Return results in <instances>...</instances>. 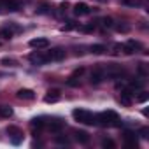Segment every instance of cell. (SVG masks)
<instances>
[{"label":"cell","mask_w":149,"mask_h":149,"mask_svg":"<svg viewBox=\"0 0 149 149\" xmlns=\"http://www.w3.org/2000/svg\"><path fill=\"white\" fill-rule=\"evenodd\" d=\"M28 60H30L33 65H44V63H47V56H46V53H40V51L32 53V54L28 56Z\"/></svg>","instance_id":"cell-10"},{"label":"cell","mask_w":149,"mask_h":149,"mask_svg":"<svg viewBox=\"0 0 149 149\" xmlns=\"http://www.w3.org/2000/svg\"><path fill=\"white\" fill-rule=\"evenodd\" d=\"M100 2H107V0H100Z\"/></svg>","instance_id":"cell-36"},{"label":"cell","mask_w":149,"mask_h":149,"mask_svg":"<svg viewBox=\"0 0 149 149\" xmlns=\"http://www.w3.org/2000/svg\"><path fill=\"white\" fill-rule=\"evenodd\" d=\"M47 128H49L51 133H60V132L63 130V121H60V119H53V121L47 123Z\"/></svg>","instance_id":"cell-16"},{"label":"cell","mask_w":149,"mask_h":149,"mask_svg":"<svg viewBox=\"0 0 149 149\" xmlns=\"http://www.w3.org/2000/svg\"><path fill=\"white\" fill-rule=\"evenodd\" d=\"M2 63H4V65H11V67H14V65H16V60H11V58H2Z\"/></svg>","instance_id":"cell-30"},{"label":"cell","mask_w":149,"mask_h":149,"mask_svg":"<svg viewBox=\"0 0 149 149\" xmlns=\"http://www.w3.org/2000/svg\"><path fill=\"white\" fill-rule=\"evenodd\" d=\"M95 28H97V25H95V23H90V25H86V26H83L81 30H83V32H93Z\"/></svg>","instance_id":"cell-29"},{"label":"cell","mask_w":149,"mask_h":149,"mask_svg":"<svg viewBox=\"0 0 149 149\" xmlns=\"http://www.w3.org/2000/svg\"><path fill=\"white\" fill-rule=\"evenodd\" d=\"M104 79H105V74H104V68H102V67H97V68L91 72V76H90V83H91V84H100Z\"/></svg>","instance_id":"cell-9"},{"label":"cell","mask_w":149,"mask_h":149,"mask_svg":"<svg viewBox=\"0 0 149 149\" xmlns=\"http://www.w3.org/2000/svg\"><path fill=\"white\" fill-rule=\"evenodd\" d=\"M46 56H47V61H61V60H65L67 51L63 47H53L51 51L46 53Z\"/></svg>","instance_id":"cell-5"},{"label":"cell","mask_w":149,"mask_h":149,"mask_svg":"<svg viewBox=\"0 0 149 149\" xmlns=\"http://www.w3.org/2000/svg\"><path fill=\"white\" fill-rule=\"evenodd\" d=\"M30 125H32V128H33V130H40V128H44V126H46V121H44V118H33Z\"/></svg>","instance_id":"cell-21"},{"label":"cell","mask_w":149,"mask_h":149,"mask_svg":"<svg viewBox=\"0 0 149 149\" xmlns=\"http://www.w3.org/2000/svg\"><path fill=\"white\" fill-rule=\"evenodd\" d=\"M28 44H30V47H37V49H40V47H47V46H49V40L44 39V37H40V39H32Z\"/></svg>","instance_id":"cell-17"},{"label":"cell","mask_w":149,"mask_h":149,"mask_svg":"<svg viewBox=\"0 0 149 149\" xmlns=\"http://www.w3.org/2000/svg\"><path fill=\"white\" fill-rule=\"evenodd\" d=\"M67 7H68V4H67V2H63V4H61V6H60V9H61V11H65V9H67Z\"/></svg>","instance_id":"cell-35"},{"label":"cell","mask_w":149,"mask_h":149,"mask_svg":"<svg viewBox=\"0 0 149 149\" xmlns=\"http://www.w3.org/2000/svg\"><path fill=\"white\" fill-rule=\"evenodd\" d=\"M147 98H149V95H147L146 91H142V93H140V95L137 97V102H146Z\"/></svg>","instance_id":"cell-31"},{"label":"cell","mask_w":149,"mask_h":149,"mask_svg":"<svg viewBox=\"0 0 149 149\" xmlns=\"http://www.w3.org/2000/svg\"><path fill=\"white\" fill-rule=\"evenodd\" d=\"M116 30H118V32H123V33H126V32L130 30V26H128V25H116Z\"/></svg>","instance_id":"cell-28"},{"label":"cell","mask_w":149,"mask_h":149,"mask_svg":"<svg viewBox=\"0 0 149 149\" xmlns=\"http://www.w3.org/2000/svg\"><path fill=\"white\" fill-rule=\"evenodd\" d=\"M72 116H74L76 121H79L83 125H90V126L97 125V116L93 112L86 111V109H76V111H72Z\"/></svg>","instance_id":"cell-2"},{"label":"cell","mask_w":149,"mask_h":149,"mask_svg":"<svg viewBox=\"0 0 149 149\" xmlns=\"http://www.w3.org/2000/svg\"><path fill=\"white\" fill-rule=\"evenodd\" d=\"M102 147H109V149H116V144H114V140H111V139H104V140H102Z\"/></svg>","instance_id":"cell-24"},{"label":"cell","mask_w":149,"mask_h":149,"mask_svg":"<svg viewBox=\"0 0 149 149\" xmlns=\"http://www.w3.org/2000/svg\"><path fill=\"white\" fill-rule=\"evenodd\" d=\"M7 133L11 135V140L14 146H18L21 140H23V132L18 128V126H7Z\"/></svg>","instance_id":"cell-8"},{"label":"cell","mask_w":149,"mask_h":149,"mask_svg":"<svg viewBox=\"0 0 149 149\" xmlns=\"http://www.w3.org/2000/svg\"><path fill=\"white\" fill-rule=\"evenodd\" d=\"M13 114H14L13 107H9V105H0V116H2V118L9 119V118H11Z\"/></svg>","instance_id":"cell-20"},{"label":"cell","mask_w":149,"mask_h":149,"mask_svg":"<svg viewBox=\"0 0 149 149\" xmlns=\"http://www.w3.org/2000/svg\"><path fill=\"white\" fill-rule=\"evenodd\" d=\"M51 4H47V2H40L39 4V7H37V14H51Z\"/></svg>","instance_id":"cell-18"},{"label":"cell","mask_w":149,"mask_h":149,"mask_svg":"<svg viewBox=\"0 0 149 149\" xmlns=\"http://www.w3.org/2000/svg\"><path fill=\"white\" fill-rule=\"evenodd\" d=\"M60 98H61V95H60L58 90H49L47 95L44 97V102H46V104H54V102H58Z\"/></svg>","instance_id":"cell-15"},{"label":"cell","mask_w":149,"mask_h":149,"mask_svg":"<svg viewBox=\"0 0 149 149\" xmlns=\"http://www.w3.org/2000/svg\"><path fill=\"white\" fill-rule=\"evenodd\" d=\"M102 25H104L105 28H111V26H112V18H104V19H102Z\"/></svg>","instance_id":"cell-27"},{"label":"cell","mask_w":149,"mask_h":149,"mask_svg":"<svg viewBox=\"0 0 149 149\" xmlns=\"http://www.w3.org/2000/svg\"><path fill=\"white\" fill-rule=\"evenodd\" d=\"M107 49H105V46H102V44H93L91 46V53L93 54H102V53H105Z\"/></svg>","instance_id":"cell-23"},{"label":"cell","mask_w":149,"mask_h":149,"mask_svg":"<svg viewBox=\"0 0 149 149\" xmlns=\"http://www.w3.org/2000/svg\"><path fill=\"white\" fill-rule=\"evenodd\" d=\"M121 104L123 105H130L132 104V90H123L121 91Z\"/></svg>","instance_id":"cell-19"},{"label":"cell","mask_w":149,"mask_h":149,"mask_svg":"<svg viewBox=\"0 0 149 149\" xmlns=\"http://www.w3.org/2000/svg\"><path fill=\"white\" fill-rule=\"evenodd\" d=\"M76 26H77V25L74 23V21H68V23H67V25L63 26V30H72V28H76Z\"/></svg>","instance_id":"cell-33"},{"label":"cell","mask_w":149,"mask_h":149,"mask_svg":"<svg viewBox=\"0 0 149 149\" xmlns=\"http://www.w3.org/2000/svg\"><path fill=\"white\" fill-rule=\"evenodd\" d=\"M139 133H140V137H142V139H147V137H149V128H140V132H139Z\"/></svg>","instance_id":"cell-32"},{"label":"cell","mask_w":149,"mask_h":149,"mask_svg":"<svg viewBox=\"0 0 149 149\" xmlns=\"http://www.w3.org/2000/svg\"><path fill=\"white\" fill-rule=\"evenodd\" d=\"M16 97H18L19 100H33V98H35V93H33L32 90H26V88H21V90H18V93H16Z\"/></svg>","instance_id":"cell-14"},{"label":"cell","mask_w":149,"mask_h":149,"mask_svg":"<svg viewBox=\"0 0 149 149\" xmlns=\"http://www.w3.org/2000/svg\"><path fill=\"white\" fill-rule=\"evenodd\" d=\"M19 0H0V13H16L19 11Z\"/></svg>","instance_id":"cell-3"},{"label":"cell","mask_w":149,"mask_h":149,"mask_svg":"<svg viewBox=\"0 0 149 149\" xmlns=\"http://www.w3.org/2000/svg\"><path fill=\"white\" fill-rule=\"evenodd\" d=\"M84 74V67H79V68H76L72 72V76L67 79V86H70V88H77L79 84H81V76Z\"/></svg>","instance_id":"cell-4"},{"label":"cell","mask_w":149,"mask_h":149,"mask_svg":"<svg viewBox=\"0 0 149 149\" xmlns=\"http://www.w3.org/2000/svg\"><path fill=\"white\" fill-rule=\"evenodd\" d=\"M123 139H125V146L126 147H132V149H137V137H135V133L133 132H125V135H123Z\"/></svg>","instance_id":"cell-12"},{"label":"cell","mask_w":149,"mask_h":149,"mask_svg":"<svg viewBox=\"0 0 149 149\" xmlns=\"http://www.w3.org/2000/svg\"><path fill=\"white\" fill-rule=\"evenodd\" d=\"M74 139H76L79 144H88L90 142V135L84 132V130H74Z\"/></svg>","instance_id":"cell-13"},{"label":"cell","mask_w":149,"mask_h":149,"mask_svg":"<svg viewBox=\"0 0 149 149\" xmlns=\"http://www.w3.org/2000/svg\"><path fill=\"white\" fill-rule=\"evenodd\" d=\"M142 49V44L139 42V40H133V39H130L126 44H123V51L126 53V54H133V53H137V51H140Z\"/></svg>","instance_id":"cell-7"},{"label":"cell","mask_w":149,"mask_h":149,"mask_svg":"<svg viewBox=\"0 0 149 149\" xmlns=\"http://www.w3.org/2000/svg\"><path fill=\"white\" fill-rule=\"evenodd\" d=\"M97 116V125H100V126H119L121 123V119H119V116H118V112H114V111H105V112H100V114H95Z\"/></svg>","instance_id":"cell-1"},{"label":"cell","mask_w":149,"mask_h":149,"mask_svg":"<svg viewBox=\"0 0 149 149\" xmlns=\"http://www.w3.org/2000/svg\"><path fill=\"white\" fill-rule=\"evenodd\" d=\"M0 39L11 40V39H13V30H9V28H2V30H0Z\"/></svg>","instance_id":"cell-22"},{"label":"cell","mask_w":149,"mask_h":149,"mask_svg":"<svg viewBox=\"0 0 149 149\" xmlns=\"http://www.w3.org/2000/svg\"><path fill=\"white\" fill-rule=\"evenodd\" d=\"M114 49H116L114 53H121L123 51V44H114Z\"/></svg>","instance_id":"cell-34"},{"label":"cell","mask_w":149,"mask_h":149,"mask_svg":"<svg viewBox=\"0 0 149 149\" xmlns=\"http://www.w3.org/2000/svg\"><path fill=\"white\" fill-rule=\"evenodd\" d=\"M54 142H56V144H65V146H67V144H68V139H67V137H61V135H56V137H54Z\"/></svg>","instance_id":"cell-26"},{"label":"cell","mask_w":149,"mask_h":149,"mask_svg":"<svg viewBox=\"0 0 149 149\" xmlns=\"http://www.w3.org/2000/svg\"><path fill=\"white\" fill-rule=\"evenodd\" d=\"M104 74H105L107 77H111V79H118V77H121L123 74H125V70L119 65H116V63H109L107 68L104 70Z\"/></svg>","instance_id":"cell-6"},{"label":"cell","mask_w":149,"mask_h":149,"mask_svg":"<svg viewBox=\"0 0 149 149\" xmlns=\"http://www.w3.org/2000/svg\"><path fill=\"white\" fill-rule=\"evenodd\" d=\"M90 13H91L90 6L84 4V2H77L76 6H74V14H76V16H88Z\"/></svg>","instance_id":"cell-11"},{"label":"cell","mask_w":149,"mask_h":149,"mask_svg":"<svg viewBox=\"0 0 149 149\" xmlns=\"http://www.w3.org/2000/svg\"><path fill=\"white\" fill-rule=\"evenodd\" d=\"M144 86V81H130V90H139Z\"/></svg>","instance_id":"cell-25"}]
</instances>
